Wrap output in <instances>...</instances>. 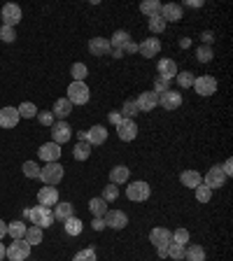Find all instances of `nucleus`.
Wrapping results in <instances>:
<instances>
[{
    "label": "nucleus",
    "instance_id": "55",
    "mask_svg": "<svg viewBox=\"0 0 233 261\" xmlns=\"http://www.w3.org/2000/svg\"><path fill=\"white\" fill-rule=\"evenodd\" d=\"M187 5L189 7H200V5H203V0H189Z\"/></svg>",
    "mask_w": 233,
    "mask_h": 261
},
{
    "label": "nucleus",
    "instance_id": "41",
    "mask_svg": "<svg viewBox=\"0 0 233 261\" xmlns=\"http://www.w3.org/2000/svg\"><path fill=\"white\" fill-rule=\"evenodd\" d=\"M135 114H140L138 105H135V100H126V103H124V107H122V117L124 119H133Z\"/></svg>",
    "mask_w": 233,
    "mask_h": 261
},
{
    "label": "nucleus",
    "instance_id": "6",
    "mask_svg": "<svg viewBox=\"0 0 233 261\" xmlns=\"http://www.w3.org/2000/svg\"><path fill=\"white\" fill-rule=\"evenodd\" d=\"M152 189L147 182H131L126 187V198L133 200V203H144V200L150 198Z\"/></svg>",
    "mask_w": 233,
    "mask_h": 261
},
{
    "label": "nucleus",
    "instance_id": "12",
    "mask_svg": "<svg viewBox=\"0 0 233 261\" xmlns=\"http://www.w3.org/2000/svg\"><path fill=\"white\" fill-rule=\"evenodd\" d=\"M135 105H138V112H152L156 105H159V94L154 91H144L135 98Z\"/></svg>",
    "mask_w": 233,
    "mask_h": 261
},
{
    "label": "nucleus",
    "instance_id": "16",
    "mask_svg": "<svg viewBox=\"0 0 233 261\" xmlns=\"http://www.w3.org/2000/svg\"><path fill=\"white\" fill-rule=\"evenodd\" d=\"M38 203L42 208H49V206H56L59 203V189L56 187H42V189L38 191Z\"/></svg>",
    "mask_w": 233,
    "mask_h": 261
},
{
    "label": "nucleus",
    "instance_id": "40",
    "mask_svg": "<svg viewBox=\"0 0 233 261\" xmlns=\"http://www.w3.org/2000/svg\"><path fill=\"white\" fill-rule=\"evenodd\" d=\"M184 245H178V243H170L168 245V256H170L172 261H182L184 259Z\"/></svg>",
    "mask_w": 233,
    "mask_h": 261
},
{
    "label": "nucleus",
    "instance_id": "29",
    "mask_svg": "<svg viewBox=\"0 0 233 261\" xmlns=\"http://www.w3.org/2000/svg\"><path fill=\"white\" fill-rule=\"evenodd\" d=\"M184 259L187 261H206V250L200 245H191L184 250Z\"/></svg>",
    "mask_w": 233,
    "mask_h": 261
},
{
    "label": "nucleus",
    "instance_id": "13",
    "mask_svg": "<svg viewBox=\"0 0 233 261\" xmlns=\"http://www.w3.org/2000/svg\"><path fill=\"white\" fill-rule=\"evenodd\" d=\"M159 105L163 107V110H178L180 105H182V94H178V91H163L161 96H159Z\"/></svg>",
    "mask_w": 233,
    "mask_h": 261
},
{
    "label": "nucleus",
    "instance_id": "5",
    "mask_svg": "<svg viewBox=\"0 0 233 261\" xmlns=\"http://www.w3.org/2000/svg\"><path fill=\"white\" fill-rule=\"evenodd\" d=\"M28 217H31V222H33V226H40V228H47L54 224V215H51L49 208H42V206H35L33 210L26 212Z\"/></svg>",
    "mask_w": 233,
    "mask_h": 261
},
{
    "label": "nucleus",
    "instance_id": "22",
    "mask_svg": "<svg viewBox=\"0 0 233 261\" xmlns=\"http://www.w3.org/2000/svg\"><path fill=\"white\" fill-rule=\"evenodd\" d=\"M161 17H163V21H172V23H178V21H182V7L180 5H175V3H168V5H163L161 7Z\"/></svg>",
    "mask_w": 233,
    "mask_h": 261
},
{
    "label": "nucleus",
    "instance_id": "47",
    "mask_svg": "<svg viewBox=\"0 0 233 261\" xmlns=\"http://www.w3.org/2000/svg\"><path fill=\"white\" fill-rule=\"evenodd\" d=\"M54 112L51 110H45V112H38V122L42 124V126H54Z\"/></svg>",
    "mask_w": 233,
    "mask_h": 261
},
{
    "label": "nucleus",
    "instance_id": "50",
    "mask_svg": "<svg viewBox=\"0 0 233 261\" xmlns=\"http://www.w3.org/2000/svg\"><path fill=\"white\" fill-rule=\"evenodd\" d=\"M122 51H124V54H138V45H135L133 40H128L126 45L122 47Z\"/></svg>",
    "mask_w": 233,
    "mask_h": 261
},
{
    "label": "nucleus",
    "instance_id": "56",
    "mask_svg": "<svg viewBox=\"0 0 233 261\" xmlns=\"http://www.w3.org/2000/svg\"><path fill=\"white\" fill-rule=\"evenodd\" d=\"M5 250H7V247H5V243H3V240H0V261L5 259Z\"/></svg>",
    "mask_w": 233,
    "mask_h": 261
},
{
    "label": "nucleus",
    "instance_id": "57",
    "mask_svg": "<svg viewBox=\"0 0 233 261\" xmlns=\"http://www.w3.org/2000/svg\"><path fill=\"white\" fill-rule=\"evenodd\" d=\"M110 54H112V56H114V59H122V56H124V51H122V49H112V51H110Z\"/></svg>",
    "mask_w": 233,
    "mask_h": 261
},
{
    "label": "nucleus",
    "instance_id": "14",
    "mask_svg": "<svg viewBox=\"0 0 233 261\" xmlns=\"http://www.w3.org/2000/svg\"><path fill=\"white\" fill-rule=\"evenodd\" d=\"M3 21H5V26L14 28L19 21H21V7L14 5V3H7V5H3Z\"/></svg>",
    "mask_w": 233,
    "mask_h": 261
},
{
    "label": "nucleus",
    "instance_id": "35",
    "mask_svg": "<svg viewBox=\"0 0 233 261\" xmlns=\"http://www.w3.org/2000/svg\"><path fill=\"white\" fill-rule=\"evenodd\" d=\"M70 75H72V79H75V82H84V79H86V75H89V68L84 66V63H72Z\"/></svg>",
    "mask_w": 233,
    "mask_h": 261
},
{
    "label": "nucleus",
    "instance_id": "18",
    "mask_svg": "<svg viewBox=\"0 0 233 261\" xmlns=\"http://www.w3.org/2000/svg\"><path fill=\"white\" fill-rule=\"evenodd\" d=\"M19 110L17 107H3L0 110V126L3 128H14L19 124Z\"/></svg>",
    "mask_w": 233,
    "mask_h": 261
},
{
    "label": "nucleus",
    "instance_id": "20",
    "mask_svg": "<svg viewBox=\"0 0 233 261\" xmlns=\"http://www.w3.org/2000/svg\"><path fill=\"white\" fill-rule=\"evenodd\" d=\"M89 51L94 56H107L112 51L110 40H107V38H91L89 40Z\"/></svg>",
    "mask_w": 233,
    "mask_h": 261
},
{
    "label": "nucleus",
    "instance_id": "11",
    "mask_svg": "<svg viewBox=\"0 0 233 261\" xmlns=\"http://www.w3.org/2000/svg\"><path fill=\"white\" fill-rule=\"evenodd\" d=\"M70 135H72V128H70V124L68 122H54V126H51V142H56V144H63V142H68L70 140Z\"/></svg>",
    "mask_w": 233,
    "mask_h": 261
},
{
    "label": "nucleus",
    "instance_id": "45",
    "mask_svg": "<svg viewBox=\"0 0 233 261\" xmlns=\"http://www.w3.org/2000/svg\"><path fill=\"white\" fill-rule=\"evenodd\" d=\"M166 26H168V23L163 21V17H152L150 19V31H152V33H163V31H166Z\"/></svg>",
    "mask_w": 233,
    "mask_h": 261
},
{
    "label": "nucleus",
    "instance_id": "19",
    "mask_svg": "<svg viewBox=\"0 0 233 261\" xmlns=\"http://www.w3.org/2000/svg\"><path fill=\"white\" fill-rule=\"evenodd\" d=\"M107 140V128L100 126V124H96V126H91L89 131H86V142L91 144V147H96V144H103Z\"/></svg>",
    "mask_w": 233,
    "mask_h": 261
},
{
    "label": "nucleus",
    "instance_id": "17",
    "mask_svg": "<svg viewBox=\"0 0 233 261\" xmlns=\"http://www.w3.org/2000/svg\"><path fill=\"white\" fill-rule=\"evenodd\" d=\"M159 51H161V42H159L156 38H147L144 42H140V45H138V54H142L144 59L159 56Z\"/></svg>",
    "mask_w": 233,
    "mask_h": 261
},
{
    "label": "nucleus",
    "instance_id": "54",
    "mask_svg": "<svg viewBox=\"0 0 233 261\" xmlns=\"http://www.w3.org/2000/svg\"><path fill=\"white\" fill-rule=\"evenodd\" d=\"M5 236H7V224L3 222V219H0V240L5 238Z\"/></svg>",
    "mask_w": 233,
    "mask_h": 261
},
{
    "label": "nucleus",
    "instance_id": "37",
    "mask_svg": "<svg viewBox=\"0 0 233 261\" xmlns=\"http://www.w3.org/2000/svg\"><path fill=\"white\" fill-rule=\"evenodd\" d=\"M17 110H19V117L21 119H33V117H38V112H40L33 103H21Z\"/></svg>",
    "mask_w": 233,
    "mask_h": 261
},
{
    "label": "nucleus",
    "instance_id": "1",
    "mask_svg": "<svg viewBox=\"0 0 233 261\" xmlns=\"http://www.w3.org/2000/svg\"><path fill=\"white\" fill-rule=\"evenodd\" d=\"M170 234L172 231H168V228H163V226L152 228V234H150V243L156 247V254L161 256V259H166L168 256V245L172 243Z\"/></svg>",
    "mask_w": 233,
    "mask_h": 261
},
{
    "label": "nucleus",
    "instance_id": "25",
    "mask_svg": "<svg viewBox=\"0 0 233 261\" xmlns=\"http://www.w3.org/2000/svg\"><path fill=\"white\" fill-rule=\"evenodd\" d=\"M128 175H131V170H128L126 166H114L110 170V182L112 184H126L128 182Z\"/></svg>",
    "mask_w": 233,
    "mask_h": 261
},
{
    "label": "nucleus",
    "instance_id": "24",
    "mask_svg": "<svg viewBox=\"0 0 233 261\" xmlns=\"http://www.w3.org/2000/svg\"><path fill=\"white\" fill-rule=\"evenodd\" d=\"M161 3H159V0H142V3H140V12H142V14H147V17H161Z\"/></svg>",
    "mask_w": 233,
    "mask_h": 261
},
{
    "label": "nucleus",
    "instance_id": "36",
    "mask_svg": "<svg viewBox=\"0 0 233 261\" xmlns=\"http://www.w3.org/2000/svg\"><path fill=\"white\" fill-rule=\"evenodd\" d=\"M175 79H178V84L182 86V89H189V86H194L196 75H194V72H189V70H182V72H178V75H175Z\"/></svg>",
    "mask_w": 233,
    "mask_h": 261
},
{
    "label": "nucleus",
    "instance_id": "30",
    "mask_svg": "<svg viewBox=\"0 0 233 261\" xmlns=\"http://www.w3.org/2000/svg\"><path fill=\"white\" fill-rule=\"evenodd\" d=\"M26 224L23 222H12L7 224V236H12V240H21L23 236H26Z\"/></svg>",
    "mask_w": 233,
    "mask_h": 261
},
{
    "label": "nucleus",
    "instance_id": "38",
    "mask_svg": "<svg viewBox=\"0 0 233 261\" xmlns=\"http://www.w3.org/2000/svg\"><path fill=\"white\" fill-rule=\"evenodd\" d=\"M194 191H196V200H198V203H210V198H212V189H210V187H206V184L200 182Z\"/></svg>",
    "mask_w": 233,
    "mask_h": 261
},
{
    "label": "nucleus",
    "instance_id": "43",
    "mask_svg": "<svg viewBox=\"0 0 233 261\" xmlns=\"http://www.w3.org/2000/svg\"><path fill=\"white\" fill-rule=\"evenodd\" d=\"M23 175H26V178H31V180L40 178V166L35 161H26V163H23Z\"/></svg>",
    "mask_w": 233,
    "mask_h": 261
},
{
    "label": "nucleus",
    "instance_id": "9",
    "mask_svg": "<svg viewBox=\"0 0 233 261\" xmlns=\"http://www.w3.org/2000/svg\"><path fill=\"white\" fill-rule=\"evenodd\" d=\"M116 135H119V140H124V142H131V140H135V135H138V124H135L133 119H122V122L116 124Z\"/></svg>",
    "mask_w": 233,
    "mask_h": 261
},
{
    "label": "nucleus",
    "instance_id": "3",
    "mask_svg": "<svg viewBox=\"0 0 233 261\" xmlns=\"http://www.w3.org/2000/svg\"><path fill=\"white\" fill-rule=\"evenodd\" d=\"M89 86L86 82H70L68 86V100H70L72 105H86L89 103Z\"/></svg>",
    "mask_w": 233,
    "mask_h": 261
},
{
    "label": "nucleus",
    "instance_id": "53",
    "mask_svg": "<svg viewBox=\"0 0 233 261\" xmlns=\"http://www.w3.org/2000/svg\"><path fill=\"white\" fill-rule=\"evenodd\" d=\"M122 119H124V117H122V112H112V114H110V122L114 124V126H116L119 122H122Z\"/></svg>",
    "mask_w": 233,
    "mask_h": 261
},
{
    "label": "nucleus",
    "instance_id": "34",
    "mask_svg": "<svg viewBox=\"0 0 233 261\" xmlns=\"http://www.w3.org/2000/svg\"><path fill=\"white\" fill-rule=\"evenodd\" d=\"M89 210L94 212L96 217H105V212H107V200H103L98 196V198H91L89 200Z\"/></svg>",
    "mask_w": 233,
    "mask_h": 261
},
{
    "label": "nucleus",
    "instance_id": "7",
    "mask_svg": "<svg viewBox=\"0 0 233 261\" xmlns=\"http://www.w3.org/2000/svg\"><path fill=\"white\" fill-rule=\"evenodd\" d=\"M224 182H226V175H224L222 166H212L210 170L206 172V178H203V184H206V187H210L212 191H215V189H222Z\"/></svg>",
    "mask_w": 233,
    "mask_h": 261
},
{
    "label": "nucleus",
    "instance_id": "46",
    "mask_svg": "<svg viewBox=\"0 0 233 261\" xmlns=\"http://www.w3.org/2000/svg\"><path fill=\"white\" fill-rule=\"evenodd\" d=\"M0 40L3 42H14L17 40V31L10 26H0Z\"/></svg>",
    "mask_w": 233,
    "mask_h": 261
},
{
    "label": "nucleus",
    "instance_id": "8",
    "mask_svg": "<svg viewBox=\"0 0 233 261\" xmlns=\"http://www.w3.org/2000/svg\"><path fill=\"white\" fill-rule=\"evenodd\" d=\"M194 89L198 96H212L217 91V79L212 77V75H200V77L194 79Z\"/></svg>",
    "mask_w": 233,
    "mask_h": 261
},
{
    "label": "nucleus",
    "instance_id": "52",
    "mask_svg": "<svg viewBox=\"0 0 233 261\" xmlns=\"http://www.w3.org/2000/svg\"><path fill=\"white\" fill-rule=\"evenodd\" d=\"M222 170H224V175H226V178H228V175H233V161H231V159H226V161H224Z\"/></svg>",
    "mask_w": 233,
    "mask_h": 261
},
{
    "label": "nucleus",
    "instance_id": "32",
    "mask_svg": "<svg viewBox=\"0 0 233 261\" xmlns=\"http://www.w3.org/2000/svg\"><path fill=\"white\" fill-rule=\"evenodd\" d=\"M72 156L77 159V161H86L91 156V144L89 142H77L75 144V150H72Z\"/></svg>",
    "mask_w": 233,
    "mask_h": 261
},
{
    "label": "nucleus",
    "instance_id": "15",
    "mask_svg": "<svg viewBox=\"0 0 233 261\" xmlns=\"http://www.w3.org/2000/svg\"><path fill=\"white\" fill-rule=\"evenodd\" d=\"M105 224L110 228H114V231H119V228H124L128 224V217L124 210H107L105 212Z\"/></svg>",
    "mask_w": 233,
    "mask_h": 261
},
{
    "label": "nucleus",
    "instance_id": "10",
    "mask_svg": "<svg viewBox=\"0 0 233 261\" xmlns=\"http://www.w3.org/2000/svg\"><path fill=\"white\" fill-rule=\"evenodd\" d=\"M38 156L42 159L45 163H54L61 159V144H56V142H45L42 147L38 150Z\"/></svg>",
    "mask_w": 233,
    "mask_h": 261
},
{
    "label": "nucleus",
    "instance_id": "58",
    "mask_svg": "<svg viewBox=\"0 0 233 261\" xmlns=\"http://www.w3.org/2000/svg\"><path fill=\"white\" fill-rule=\"evenodd\" d=\"M203 40H206V42H212V40H215V38H212V33H210V31H206V33H203Z\"/></svg>",
    "mask_w": 233,
    "mask_h": 261
},
{
    "label": "nucleus",
    "instance_id": "23",
    "mask_svg": "<svg viewBox=\"0 0 233 261\" xmlns=\"http://www.w3.org/2000/svg\"><path fill=\"white\" fill-rule=\"evenodd\" d=\"M51 112H54V117H59V119L63 122L66 117H70V112H72V103H70L68 98H59V100L54 103V110H51Z\"/></svg>",
    "mask_w": 233,
    "mask_h": 261
},
{
    "label": "nucleus",
    "instance_id": "33",
    "mask_svg": "<svg viewBox=\"0 0 233 261\" xmlns=\"http://www.w3.org/2000/svg\"><path fill=\"white\" fill-rule=\"evenodd\" d=\"M128 40H131V35H128L126 31H114V35L110 38V47L112 49H122Z\"/></svg>",
    "mask_w": 233,
    "mask_h": 261
},
{
    "label": "nucleus",
    "instance_id": "39",
    "mask_svg": "<svg viewBox=\"0 0 233 261\" xmlns=\"http://www.w3.org/2000/svg\"><path fill=\"white\" fill-rule=\"evenodd\" d=\"M100 198L103 200H107V203H112V200H116L119 198V187L116 184H107V187H103V194H100Z\"/></svg>",
    "mask_w": 233,
    "mask_h": 261
},
{
    "label": "nucleus",
    "instance_id": "21",
    "mask_svg": "<svg viewBox=\"0 0 233 261\" xmlns=\"http://www.w3.org/2000/svg\"><path fill=\"white\" fill-rule=\"evenodd\" d=\"M156 70H159V77H163V79L170 82V79L178 75V63L172 61V59H161L159 66H156Z\"/></svg>",
    "mask_w": 233,
    "mask_h": 261
},
{
    "label": "nucleus",
    "instance_id": "51",
    "mask_svg": "<svg viewBox=\"0 0 233 261\" xmlns=\"http://www.w3.org/2000/svg\"><path fill=\"white\" fill-rule=\"evenodd\" d=\"M91 226H94L96 231H103V228L107 226V224H105V217H96L94 222H91Z\"/></svg>",
    "mask_w": 233,
    "mask_h": 261
},
{
    "label": "nucleus",
    "instance_id": "48",
    "mask_svg": "<svg viewBox=\"0 0 233 261\" xmlns=\"http://www.w3.org/2000/svg\"><path fill=\"white\" fill-rule=\"evenodd\" d=\"M72 261H98V259H96V252L91 250V247H86V250L77 252V254H75V259H72Z\"/></svg>",
    "mask_w": 233,
    "mask_h": 261
},
{
    "label": "nucleus",
    "instance_id": "2",
    "mask_svg": "<svg viewBox=\"0 0 233 261\" xmlns=\"http://www.w3.org/2000/svg\"><path fill=\"white\" fill-rule=\"evenodd\" d=\"M40 180H42L47 187H56V184L63 180V166L59 161L45 163V168H40Z\"/></svg>",
    "mask_w": 233,
    "mask_h": 261
},
{
    "label": "nucleus",
    "instance_id": "27",
    "mask_svg": "<svg viewBox=\"0 0 233 261\" xmlns=\"http://www.w3.org/2000/svg\"><path fill=\"white\" fill-rule=\"evenodd\" d=\"M72 212H75V208L70 206V203H56L54 206V219H61V222H66V219H70Z\"/></svg>",
    "mask_w": 233,
    "mask_h": 261
},
{
    "label": "nucleus",
    "instance_id": "44",
    "mask_svg": "<svg viewBox=\"0 0 233 261\" xmlns=\"http://www.w3.org/2000/svg\"><path fill=\"white\" fill-rule=\"evenodd\" d=\"M170 238H172V243L184 245V247H187V243H189V231H187V228H178V231H172V234H170Z\"/></svg>",
    "mask_w": 233,
    "mask_h": 261
},
{
    "label": "nucleus",
    "instance_id": "26",
    "mask_svg": "<svg viewBox=\"0 0 233 261\" xmlns=\"http://www.w3.org/2000/svg\"><path fill=\"white\" fill-rule=\"evenodd\" d=\"M180 180H182V184L184 187H189V189H196V187L203 182L200 172H196V170H184L182 175H180Z\"/></svg>",
    "mask_w": 233,
    "mask_h": 261
},
{
    "label": "nucleus",
    "instance_id": "28",
    "mask_svg": "<svg viewBox=\"0 0 233 261\" xmlns=\"http://www.w3.org/2000/svg\"><path fill=\"white\" fill-rule=\"evenodd\" d=\"M63 224H66V234H68V236H79V234H82V231H84V224H82V219H77V217H75V215H72L70 219H66V222H63Z\"/></svg>",
    "mask_w": 233,
    "mask_h": 261
},
{
    "label": "nucleus",
    "instance_id": "42",
    "mask_svg": "<svg viewBox=\"0 0 233 261\" xmlns=\"http://www.w3.org/2000/svg\"><path fill=\"white\" fill-rule=\"evenodd\" d=\"M212 49L208 45H203V47H198V49H196V59H198V63H210L212 61Z\"/></svg>",
    "mask_w": 233,
    "mask_h": 261
},
{
    "label": "nucleus",
    "instance_id": "31",
    "mask_svg": "<svg viewBox=\"0 0 233 261\" xmlns=\"http://www.w3.org/2000/svg\"><path fill=\"white\" fill-rule=\"evenodd\" d=\"M23 240H26L31 247H33V245H40V243H42V228H40V226H28Z\"/></svg>",
    "mask_w": 233,
    "mask_h": 261
},
{
    "label": "nucleus",
    "instance_id": "4",
    "mask_svg": "<svg viewBox=\"0 0 233 261\" xmlns=\"http://www.w3.org/2000/svg\"><path fill=\"white\" fill-rule=\"evenodd\" d=\"M28 254H31V245L26 243V240H12L10 245H7V250H5V256L10 261H26Z\"/></svg>",
    "mask_w": 233,
    "mask_h": 261
},
{
    "label": "nucleus",
    "instance_id": "49",
    "mask_svg": "<svg viewBox=\"0 0 233 261\" xmlns=\"http://www.w3.org/2000/svg\"><path fill=\"white\" fill-rule=\"evenodd\" d=\"M168 89H170V82H168V79H163V77H156L154 79V94L161 96L163 91H168Z\"/></svg>",
    "mask_w": 233,
    "mask_h": 261
}]
</instances>
